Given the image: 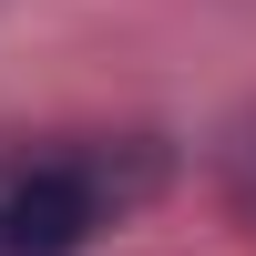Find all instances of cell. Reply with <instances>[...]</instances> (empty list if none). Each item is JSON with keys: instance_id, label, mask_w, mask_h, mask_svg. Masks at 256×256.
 <instances>
[{"instance_id": "cell-1", "label": "cell", "mask_w": 256, "mask_h": 256, "mask_svg": "<svg viewBox=\"0 0 256 256\" xmlns=\"http://www.w3.org/2000/svg\"><path fill=\"white\" fill-rule=\"evenodd\" d=\"M154 184H164L154 144H72V154H41L20 174H0V256H72L113 216H134Z\"/></svg>"}, {"instance_id": "cell-2", "label": "cell", "mask_w": 256, "mask_h": 256, "mask_svg": "<svg viewBox=\"0 0 256 256\" xmlns=\"http://www.w3.org/2000/svg\"><path fill=\"white\" fill-rule=\"evenodd\" d=\"M226 205H236V216L256 226V113L236 123V134H226Z\"/></svg>"}]
</instances>
